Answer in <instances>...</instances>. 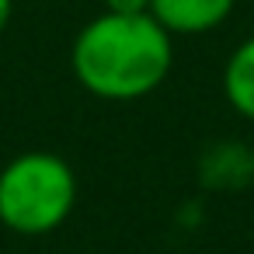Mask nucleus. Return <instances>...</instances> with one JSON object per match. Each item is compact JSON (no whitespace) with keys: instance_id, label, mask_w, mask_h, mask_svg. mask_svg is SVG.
<instances>
[{"instance_id":"f257e3e1","label":"nucleus","mask_w":254,"mask_h":254,"mask_svg":"<svg viewBox=\"0 0 254 254\" xmlns=\"http://www.w3.org/2000/svg\"><path fill=\"white\" fill-rule=\"evenodd\" d=\"M171 66L174 39L153 14L101 11L70 46V70L77 84L101 101H139L167 80Z\"/></svg>"},{"instance_id":"f03ea898","label":"nucleus","mask_w":254,"mask_h":254,"mask_svg":"<svg viewBox=\"0 0 254 254\" xmlns=\"http://www.w3.org/2000/svg\"><path fill=\"white\" fill-rule=\"evenodd\" d=\"M77 205V174L53 150H25L0 167V226L21 237L60 230Z\"/></svg>"},{"instance_id":"7ed1b4c3","label":"nucleus","mask_w":254,"mask_h":254,"mask_svg":"<svg viewBox=\"0 0 254 254\" xmlns=\"http://www.w3.org/2000/svg\"><path fill=\"white\" fill-rule=\"evenodd\" d=\"M237 0H150L157 25L174 35H209L230 21Z\"/></svg>"},{"instance_id":"20e7f679","label":"nucleus","mask_w":254,"mask_h":254,"mask_svg":"<svg viewBox=\"0 0 254 254\" xmlns=\"http://www.w3.org/2000/svg\"><path fill=\"white\" fill-rule=\"evenodd\" d=\"M223 94L240 119L254 122V35H247L230 53L223 66Z\"/></svg>"},{"instance_id":"39448f33","label":"nucleus","mask_w":254,"mask_h":254,"mask_svg":"<svg viewBox=\"0 0 254 254\" xmlns=\"http://www.w3.org/2000/svg\"><path fill=\"white\" fill-rule=\"evenodd\" d=\"M105 11H112V14H150V0H105Z\"/></svg>"},{"instance_id":"423d86ee","label":"nucleus","mask_w":254,"mask_h":254,"mask_svg":"<svg viewBox=\"0 0 254 254\" xmlns=\"http://www.w3.org/2000/svg\"><path fill=\"white\" fill-rule=\"evenodd\" d=\"M11 14H14V0H0V35L7 32V25H11Z\"/></svg>"}]
</instances>
